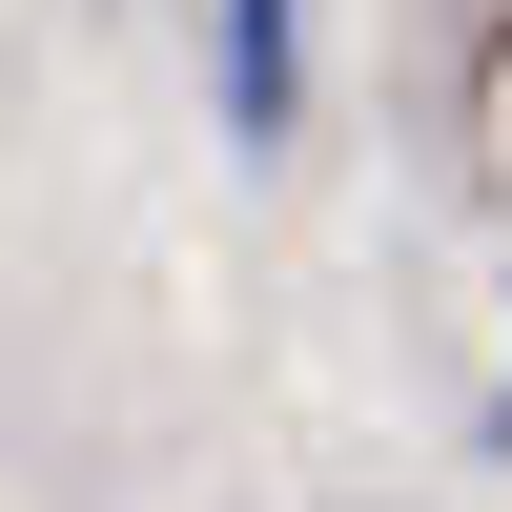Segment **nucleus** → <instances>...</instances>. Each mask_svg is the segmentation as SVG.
<instances>
[{
	"mask_svg": "<svg viewBox=\"0 0 512 512\" xmlns=\"http://www.w3.org/2000/svg\"><path fill=\"white\" fill-rule=\"evenodd\" d=\"M226 144H287V0H226Z\"/></svg>",
	"mask_w": 512,
	"mask_h": 512,
	"instance_id": "1",
	"label": "nucleus"
}]
</instances>
